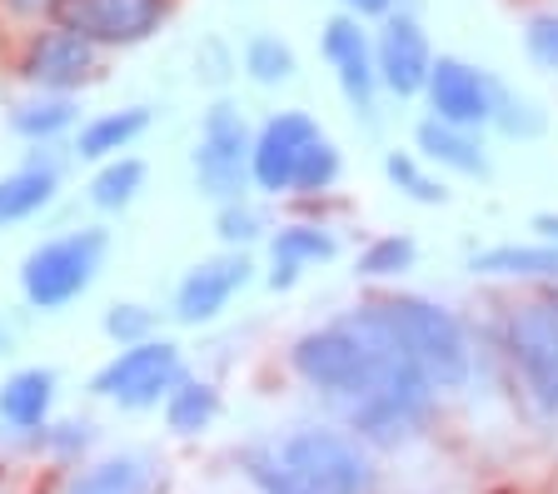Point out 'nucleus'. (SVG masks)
Returning <instances> with one entry per match:
<instances>
[{
  "mask_svg": "<svg viewBox=\"0 0 558 494\" xmlns=\"http://www.w3.org/2000/svg\"><path fill=\"white\" fill-rule=\"evenodd\" d=\"M50 201H56V170H50V165H25V170L0 180V225L31 220V215L46 210Z\"/></svg>",
  "mask_w": 558,
  "mask_h": 494,
  "instance_id": "nucleus-20",
  "label": "nucleus"
},
{
  "mask_svg": "<svg viewBox=\"0 0 558 494\" xmlns=\"http://www.w3.org/2000/svg\"><path fill=\"white\" fill-rule=\"evenodd\" d=\"M140 185H145V160L120 155V160H105L100 176L90 180V201H95V210H125L140 195Z\"/></svg>",
  "mask_w": 558,
  "mask_h": 494,
  "instance_id": "nucleus-24",
  "label": "nucleus"
},
{
  "mask_svg": "<svg viewBox=\"0 0 558 494\" xmlns=\"http://www.w3.org/2000/svg\"><path fill=\"white\" fill-rule=\"evenodd\" d=\"M534 230H538V240H548V245H558V215H554V210L534 215Z\"/></svg>",
  "mask_w": 558,
  "mask_h": 494,
  "instance_id": "nucleus-36",
  "label": "nucleus"
},
{
  "mask_svg": "<svg viewBox=\"0 0 558 494\" xmlns=\"http://www.w3.org/2000/svg\"><path fill=\"white\" fill-rule=\"evenodd\" d=\"M494 125H499L504 135H538V130H544V110L529 106V100H519V95H509V91H499Z\"/></svg>",
  "mask_w": 558,
  "mask_h": 494,
  "instance_id": "nucleus-32",
  "label": "nucleus"
},
{
  "mask_svg": "<svg viewBox=\"0 0 558 494\" xmlns=\"http://www.w3.org/2000/svg\"><path fill=\"white\" fill-rule=\"evenodd\" d=\"M404 360L409 354L399 350L379 325H369L360 310L344 315L339 325H319V329H310V335H300L290 350L294 375L310 389H319V395L344 400V410L354 400H364L369 389H379Z\"/></svg>",
  "mask_w": 558,
  "mask_h": 494,
  "instance_id": "nucleus-1",
  "label": "nucleus"
},
{
  "mask_svg": "<svg viewBox=\"0 0 558 494\" xmlns=\"http://www.w3.org/2000/svg\"><path fill=\"white\" fill-rule=\"evenodd\" d=\"M11 345H15V329L0 320V354H11Z\"/></svg>",
  "mask_w": 558,
  "mask_h": 494,
  "instance_id": "nucleus-37",
  "label": "nucleus"
},
{
  "mask_svg": "<svg viewBox=\"0 0 558 494\" xmlns=\"http://www.w3.org/2000/svg\"><path fill=\"white\" fill-rule=\"evenodd\" d=\"M344 11L354 15V21H364V15H379V21H389V15H395V0H344Z\"/></svg>",
  "mask_w": 558,
  "mask_h": 494,
  "instance_id": "nucleus-35",
  "label": "nucleus"
},
{
  "mask_svg": "<svg viewBox=\"0 0 558 494\" xmlns=\"http://www.w3.org/2000/svg\"><path fill=\"white\" fill-rule=\"evenodd\" d=\"M269 250H275V265L304 270V265L335 260L339 255V240H335V230H325V225H284Z\"/></svg>",
  "mask_w": 558,
  "mask_h": 494,
  "instance_id": "nucleus-23",
  "label": "nucleus"
},
{
  "mask_svg": "<svg viewBox=\"0 0 558 494\" xmlns=\"http://www.w3.org/2000/svg\"><path fill=\"white\" fill-rule=\"evenodd\" d=\"M185 379V360H180V345L170 340H145L120 350L100 375L90 379V389L100 400H116L125 410H145V405H160L174 395V385Z\"/></svg>",
  "mask_w": 558,
  "mask_h": 494,
  "instance_id": "nucleus-7",
  "label": "nucleus"
},
{
  "mask_svg": "<svg viewBox=\"0 0 558 494\" xmlns=\"http://www.w3.org/2000/svg\"><path fill=\"white\" fill-rule=\"evenodd\" d=\"M339 170H344V160H339V145L329 141V135H319V141H314L310 150L300 155L294 190H300V195H325V190L339 180Z\"/></svg>",
  "mask_w": 558,
  "mask_h": 494,
  "instance_id": "nucleus-29",
  "label": "nucleus"
},
{
  "mask_svg": "<svg viewBox=\"0 0 558 494\" xmlns=\"http://www.w3.org/2000/svg\"><path fill=\"white\" fill-rule=\"evenodd\" d=\"M165 0H46L50 25L85 46H140L165 25Z\"/></svg>",
  "mask_w": 558,
  "mask_h": 494,
  "instance_id": "nucleus-6",
  "label": "nucleus"
},
{
  "mask_svg": "<svg viewBox=\"0 0 558 494\" xmlns=\"http://www.w3.org/2000/svg\"><path fill=\"white\" fill-rule=\"evenodd\" d=\"M240 470L250 474V484H255L259 494H310L290 470H284V459H279L275 449H244Z\"/></svg>",
  "mask_w": 558,
  "mask_h": 494,
  "instance_id": "nucleus-30",
  "label": "nucleus"
},
{
  "mask_svg": "<svg viewBox=\"0 0 558 494\" xmlns=\"http://www.w3.org/2000/svg\"><path fill=\"white\" fill-rule=\"evenodd\" d=\"M56 405V375L50 370H15L0 385V420L15 430H40Z\"/></svg>",
  "mask_w": 558,
  "mask_h": 494,
  "instance_id": "nucleus-18",
  "label": "nucleus"
},
{
  "mask_svg": "<svg viewBox=\"0 0 558 494\" xmlns=\"http://www.w3.org/2000/svg\"><path fill=\"white\" fill-rule=\"evenodd\" d=\"M70 120H75V106H70L65 95H40V100H25V106L11 110V125L21 135H31V141H50Z\"/></svg>",
  "mask_w": 558,
  "mask_h": 494,
  "instance_id": "nucleus-26",
  "label": "nucleus"
},
{
  "mask_svg": "<svg viewBox=\"0 0 558 494\" xmlns=\"http://www.w3.org/2000/svg\"><path fill=\"white\" fill-rule=\"evenodd\" d=\"M105 245H110L105 230H70V236H60V240L35 245L21 265L25 300H31L35 310L70 305L75 294L90 290L95 270H100V260H105Z\"/></svg>",
  "mask_w": 558,
  "mask_h": 494,
  "instance_id": "nucleus-3",
  "label": "nucleus"
},
{
  "mask_svg": "<svg viewBox=\"0 0 558 494\" xmlns=\"http://www.w3.org/2000/svg\"><path fill=\"white\" fill-rule=\"evenodd\" d=\"M418 245L409 236H379L360 250V275L364 280H395V275L414 270Z\"/></svg>",
  "mask_w": 558,
  "mask_h": 494,
  "instance_id": "nucleus-25",
  "label": "nucleus"
},
{
  "mask_svg": "<svg viewBox=\"0 0 558 494\" xmlns=\"http://www.w3.org/2000/svg\"><path fill=\"white\" fill-rule=\"evenodd\" d=\"M360 315L379 325L434 389H464L474 350H469V329L459 325L453 310H444L439 300H424V294H374L360 305Z\"/></svg>",
  "mask_w": 558,
  "mask_h": 494,
  "instance_id": "nucleus-2",
  "label": "nucleus"
},
{
  "mask_svg": "<svg viewBox=\"0 0 558 494\" xmlns=\"http://www.w3.org/2000/svg\"><path fill=\"white\" fill-rule=\"evenodd\" d=\"M155 329V315L145 305H116L110 315H105V335L110 340H120L130 350V345H145Z\"/></svg>",
  "mask_w": 558,
  "mask_h": 494,
  "instance_id": "nucleus-31",
  "label": "nucleus"
},
{
  "mask_svg": "<svg viewBox=\"0 0 558 494\" xmlns=\"http://www.w3.org/2000/svg\"><path fill=\"white\" fill-rule=\"evenodd\" d=\"M544 300H548V310H554V315H558V290H548Z\"/></svg>",
  "mask_w": 558,
  "mask_h": 494,
  "instance_id": "nucleus-38",
  "label": "nucleus"
},
{
  "mask_svg": "<svg viewBox=\"0 0 558 494\" xmlns=\"http://www.w3.org/2000/svg\"><path fill=\"white\" fill-rule=\"evenodd\" d=\"M384 176H389V185L395 190H404L409 201H418V205H444V185L424 170V160L418 155H409V150H389L384 155Z\"/></svg>",
  "mask_w": 558,
  "mask_h": 494,
  "instance_id": "nucleus-27",
  "label": "nucleus"
},
{
  "mask_svg": "<svg viewBox=\"0 0 558 494\" xmlns=\"http://www.w3.org/2000/svg\"><path fill=\"white\" fill-rule=\"evenodd\" d=\"M374 71L379 85L395 95H424L434 75V46L424 36V25L409 11H395L379 25V40H374Z\"/></svg>",
  "mask_w": 558,
  "mask_h": 494,
  "instance_id": "nucleus-12",
  "label": "nucleus"
},
{
  "mask_svg": "<svg viewBox=\"0 0 558 494\" xmlns=\"http://www.w3.org/2000/svg\"><path fill=\"white\" fill-rule=\"evenodd\" d=\"M499 91L504 85L494 81V75H484L478 65H469V60H459V56H434V75H429V85H424L434 120L459 125V130L494 125Z\"/></svg>",
  "mask_w": 558,
  "mask_h": 494,
  "instance_id": "nucleus-10",
  "label": "nucleus"
},
{
  "mask_svg": "<svg viewBox=\"0 0 558 494\" xmlns=\"http://www.w3.org/2000/svg\"><path fill=\"white\" fill-rule=\"evenodd\" d=\"M469 270L488 275V280H558V245H548V240H534V245L504 240V245L474 250Z\"/></svg>",
  "mask_w": 558,
  "mask_h": 494,
  "instance_id": "nucleus-16",
  "label": "nucleus"
},
{
  "mask_svg": "<svg viewBox=\"0 0 558 494\" xmlns=\"http://www.w3.org/2000/svg\"><path fill=\"white\" fill-rule=\"evenodd\" d=\"M145 490H150V459L116 455V459H100V465L81 470L65 494H145Z\"/></svg>",
  "mask_w": 558,
  "mask_h": 494,
  "instance_id": "nucleus-21",
  "label": "nucleus"
},
{
  "mask_svg": "<svg viewBox=\"0 0 558 494\" xmlns=\"http://www.w3.org/2000/svg\"><path fill=\"white\" fill-rule=\"evenodd\" d=\"M414 145L429 165H444L453 176H488V155H484V145H478V130L444 125V120L429 116L414 130Z\"/></svg>",
  "mask_w": 558,
  "mask_h": 494,
  "instance_id": "nucleus-17",
  "label": "nucleus"
},
{
  "mask_svg": "<svg viewBox=\"0 0 558 494\" xmlns=\"http://www.w3.org/2000/svg\"><path fill=\"white\" fill-rule=\"evenodd\" d=\"M325 60L335 65L339 91L360 116H374V91H379V71H374V46L364 36V25L354 15H335L325 25Z\"/></svg>",
  "mask_w": 558,
  "mask_h": 494,
  "instance_id": "nucleus-13",
  "label": "nucleus"
},
{
  "mask_svg": "<svg viewBox=\"0 0 558 494\" xmlns=\"http://www.w3.org/2000/svg\"><path fill=\"white\" fill-rule=\"evenodd\" d=\"M95 71V46H85L81 36H70V31H40V36H31V46H25L21 56V75L31 85H40V91H75V85H85Z\"/></svg>",
  "mask_w": 558,
  "mask_h": 494,
  "instance_id": "nucleus-14",
  "label": "nucleus"
},
{
  "mask_svg": "<svg viewBox=\"0 0 558 494\" xmlns=\"http://www.w3.org/2000/svg\"><path fill=\"white\" fill-rule=\"evenodd\" d=\"M150 125V110L145 106H130V110H110V116H95L90 125H81V160H120V150H130L135 135H145Z\"/></svg>",
  "mask_w": 558,
  "mask_h": 494,
  "instance_id": "nucleus-19",
  "label": "nucleus"
},
{
  "mask_svg": "<svg viewBox=\"0 0 558 494\" xmlns=\"http://www.w3.org/2000/svg\"><path fill=\"white\" fill-rule=\"evenodd\" d=\"M504 354H509L513 375H519L523 395L534 400V410L558 420V315L548 310V300H529V305L509 310Z\"/></svg>",
  "mask_w": 558,
  "mask_h": 494,
  "instance_id": "nucleus-5",
  "label": "nucleus"
},
{
  "mask_svg": "<svg viewBox=\"0 0 558 494\" xmlns=\"http://www.w3.org/2000/svg\"><path fill=\"white\" fill-rule=\"evenodd\" d=\"M215 414H220V395L205 379H180L174 395L165 400V424H170L174 435H199V430L215 424Z\"/></svg>",
  "mask_w": 558,
  "mask_h": 494,
  "instance_id": "nucleus-22",
  "label": "nucleus"
},
{
  "mask_svg": "<svg viewBox=\"0 0 558 494\" xmlns=\"http://www.w3.org/2000/svg\"><path fill=\"white\" fill-rule=\"evenodd\" d=\"M434 395H439V389L418 375L414 360H404L379 389H369L364 400L349 405V424H354L360 439H369V445H399V439H409L418 424H424Z\"/></svg>",
  "mask_w": 558,
  "mask_h": 494,
  "instance_id": "nucleus-8",
  "label": "nucleus"
},
{
  "mask_svg": "<svg viewBox=\"0 0 558 494\" xmlns=\"http://www.w3.org/2000/svg\"><path fill=\"white\" fill-rule=\"evenodd\" d=\"M250 125L234 106H209L205 110V125H199V141H195V180L205 190L209 201H240L244 195V180H250Z\"/></svg>",
  "mask_w": 558,
  "mask_h": 494,
  "instance_id": "nucleus-9",
  "label": "nucleus"
},
{
  "mask_svg": "<svg viewBox=\"0 0 558 494\" xmlns=\"http://www.w3.org/2000/svg\"><path fill=\"white\" fill-rule=\"evenodd\" d=\"M244 280H250V260L244 255L199 260L195 270L180 280V290H174V315L185 320V325H205V320H215L230 305Z\"/></svg>",
  "mask_w": 558,
  "mask_h": 494,
  "instance_id": "nucleus-15",
  "label": "nucleus"
},
{
  "mask_svg": "<svg viewBox=\"0 0 558 494\" xmlns=\"http://www.w3.org/2000/svg\"><path fill=\"white\" fill-rule=\"evenodd\" d=\"M259 210L255 205H244V201H230V205H220V240L225 245H250V240L259 236Z\"/></svg>",
  "mask_w": 558,
  "mask_h": 494,
  "instance_id": "nucleus-34",
  "label": "nucleus"
},
{
  "mask_svg": "<svg viewBox=\"0 0 558 494\" xmlns=\"http://www.w3.org/2000/svg\"><path fill=\"white\" fill-rule=\"evenodd\" d=\"M325 130L314 125V116L304 110H279L275 120H265V130L255 135V150H250V180L269 195H284L294 190V170H300V155L319 141Z\"/></svg>",
  "mask_w": 558,
  "mask_h": 494,
  "instance_id": "nucleus-11",
  "label": "nucleus"
},
{
  "mask_svg": "<svg viewBox=\"0 0 558 494\" xmlns=\"http://www.w3.org/2000/svg\"><path fill=\"white\" fill-rule=\"evenodd\" d=\"M284 470L304 484L310 494H369L374 490V465L360 449V439L339 435V430H294L279 445Z\"/></svg>",
  "mask_w": 558,
  "mask_h": 494,
  "instance_id": "nucleus-4",
  "label": "nucleus"
},
{
  "mask_svg": "<svg viewBox=\"0 0 558 494\" xmlns=\"http://www.w3.org/2000/svg\"><path fill=\"white\" fill-rule=\"evenodd\" d=\"M523 46H529V56H534L544 71H558V11L534 15L529 31H523Z\"/></svg>",
  "mask_w": 558,
  "mask_h": 494,
  "instance_id": "nucleus-33",
  "label": "nucleus"
},
{
  "mask_svg": "<svg viewBox=\"0 0 558 494\" xmlns=\"http://www.w3.org/2000/svg\"><path fill=\"white\" fill-rule=\"evenodd\" d=\"M244 71L255 85H284L294 75V50L279 36H250L244 46Z\"/></svg>",
  "mask_w": 558,
  "mask_h": 494,
  "instance_id": "nucleus-28",
  "label": "nucleus"
}]
</instances>
